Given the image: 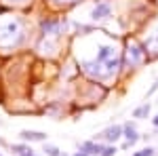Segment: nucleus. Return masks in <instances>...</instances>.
Returning <instances> with one entry per match:
<instances>
[{
	"mask_svg": "<svg viewBox=\"0 0 158 156\" xmlns=\"http://www.w3.org/2000/svg\"><path fill=\"white\" fill-rule=\"evenodd\" d=\"M82 2L85 0H44V4H49L53 11H68V9H74Z\"/></svg>",
	"mask_w": 158,
	"mask_h": 156,
	"instance_id": "nucleus-10",
	"label": "nucleus"
},
{
	"mask_svg": "<svg viewBox=\"0 0 158 156\" xmlns=\"http://www.w3.org/2000/svg\"><path fill=\"white\" fill-rule=\"evenodd\" d=\"M27 40V21L19 15L0 19V51H15Z\"/></svg>",
	"mask_w": 158,
	"mask_h": 156,
	"instance_id": "nucleus-2",
	"label": "nucleus"
},
{
	"mask_svg": "<svg viewBox=\"0 0 158 156\" xmlns=\"http://www.w3.org/2000/svg\"><path fill=\"white\" fill-rule=\"evenodd\" d=\"M89 19L95 25L114 19V2L112 0H93V6L89 11Z\"/></svg>",
	"mask_w": 158,
	"mask_h": 156,
	"instance_id": "nucleus-5",
	"label": "nucleus"
},
{
	"mask_svg": "<svg viewBox=\"0 0 158 156\" xmlns=\"http://www.w3.org/2000/svg\"><path fill=\"white\" fill-rule=\"evenodd\" d=\"M27 150H32V148H30V144H25V141H21V144H11V152H13L15 156L25 154Z\"/></svg>",
	"mask_w": 158,
	"mask_h": 156,
	"instance_id": "nucleus-14",
	"label": "nucleus"
},
{
	"mask_svg": "<svg viewBox=\"0 0 158 156\" xmlns=\"http://www.w3.org/2000/svg\"><path fill=\"white\" fill-rule=\"evenodd\" d=\"M152 63L141 38L131 34L122 38V76H133L143 65Z\"/></svg>",
	"mask_w": 158,
	"mask_h": 156,
	"instance_id": "nucleus-1",
	"label": "nucleus"
},
{
	"mask_svg": "<svg viewBox=\"0 0 158 156\" xmlns=\"http://www.w3.org/2000/svg\"><path fill=\"white\" fill-rule=\"evenodd\" d=\"M47 133L44 131H32V129H23L19 131V139L25 144H47Z\"/></svg>",
	"mask_w": 158,
	"mask_h": 156,
	"instance_id": "nucleus-8",
	"label": "nucleus"
},
{
	"mask_svg": "<svg viewBox=\"0 0 158 156\" xmlns=\"http://www.w3.org/2000/svg\"><path fill=\"white\" fill-rule=\"evenodd\" d=\"M42 152H44V156H65L57 145H53V144H42Z\"/></svg>",
	"mask_w": 158,
	"mask_h": 156,
	"instance_id": "nucleus-13",
	"label": "nucleus"
},
{
	"mask_svg": "<svg viewBox=\"0 0 158 156\" xmlns=\"http://www.w3.org/2000/svg\"><path fill=\"white\" fill-rule=\"evenodd\" d=\"M139 38L143 42V47H146L148 55H150V61H156L158 59V15L146 23L143 36H139Z\"/></svg>",
	"mask_w": 158,
	"mask_h": 156,
	"instance_id": "nucleus-4",
	"label": "nucleus"
},
{
	"mask_svg": "<svg viewBox=\"0 0 158 156\" xmlns=\"http://www.w3.org/2000/svg\"><path fill=\"white\" fill-rule=\"evenodd\" d=\"M150 114H152V103L150 101H143V103H139L137 108L133 110V116L135 120H146V118H150Z\"/></svg>",
	"mask_w": 158,
	"mask_h": 156,
	"instance_id": "nucleus-11",
	"label": "nucleus"
},
{
	"mask_svg": "<svg viewBox=\"0 0 158 156\" xmlns=\"http://www.w3.org/2000/svg\"><path fill=\"white\" fill-rule=\"evenodd\" d=\"M0 2H4L9 9H25L27 4H32V0H0Z\"/></svg>",
	"mask_w": 158,
	"mask_h": 156,
	"instance_id": "nucleus-12",
	"label": "nucleus"
},
{
	"mask_svg": "<svg viewBox=\"0 0 158 156\" xmlns=\"http://www.w3.org/2000/svg\"><path fill=\"white\" fill-rule=\"evenodd\" d=\"M139 139H141V133L137 131V122H135V120H127V122L122 124V144H120V148L122 150H129V148H133Z\"/></svg>",
	"mask_w": 158,
	"mask_h": 156,
	"instance_id": "nucleus-6",
	"label": "nucleus"
},
{
	"mask_svg": "<svg viewBox=\"0 0 158 156\" xmlns=\"http://www.w3.org/2000/svg\"><path fill=\"white\" fill-rule=\"evenodd\" d=\"M118 154V145L116 144H106V148H103V152L99 156H116Z\"/></svg>",
	"mask_w": 158,
	"mask_h": 156,
	"instance_id": "nucleus-16",
	"label": "nucleus"
},
{
	"mask_svg": "<svg viewBox=\"0 0 158 156\" xmlns=\"http://www.w3.org/2000/svg\"><path fill=\"white\" fill-rule=\"evenodd\" d=\"M70 21L61 15H44L38 19V38H53L61 40L70 30Z\"/></svg>",
	"mask_w": 158,
	"mask_h": 156,
	"instance_id": "nucleus-3",
	"label": "nucleus"
},
{
	"mask_svg": "<svg viewBox=\"0 0 158 156\" xmlns=\"http://www.w3.org/2000/svg\"><path fill=\"white\" fill-rule=\"evenodd\" d=\"M97 141H103V144H118L122 139V124L114 122V124H108L103 131H99L95 135Z\"/></svg>",
	"mask_w": 158,
	"mask_h": 156,
	"instance_id": "nucleus-7",
	"label": "nucleus"
},
{
	"mask_svg": "<svg viewBox=\"0 0 158 156\" xmlns=\"http://www.w3.org/2000/svg\"><path fill=\"white\" fill-rule=\"evenodd\" d=\"M103 148H106V144L103 141H97V139H86V141H80L78 144V150L86 152L89 156H99L103 152Z\"/></svg>",
	"mask_w": 158,
	"mask_h": 156,
	"instance_id": "nucleus-9",
	"label": "nucleus"
},
{
	"mask_svg": "<svg viewBox=\"0 0 158 156\" xmlns=\"http://www.w3.org/2000/svg\"><path fill=\"white\" fill-rule=\"evenodd\" d=\"M131 156H158V150L154 148V145H146V148H141V150L133 152Z\"/></svg>",
	"mask_w": 158,
	"mask_h": 156,
	"instance_id": "nucleus-15",
	"label": "nucleus"
},
{
	"mask_svg": "<svg viewBox=\"0 0 158 156\" xmlns=\"http://www.w3.org/2000/svg\"><path fill=\"white\" fill-rule=\"evenodd\" d=\"M150 120H152V127H154V129L158 131V114H156V116H152Z\"/></svg>",
	"mask_w": 158,
	"mask_h": 156,
	"instance_id": "nucleus-17",
	"label": "nucleus"
},
{
	"mask_svg": "<svg viewBox=\"0 0 158 156\" xmlns=\"http://www.w3.org/2000/svg\"><path fill=\"white\" fill-rule=\"evenodd\" d=\"M72 156H89V154H86V152H82V150H78V152H74Z\"/></svg>",
	"mask_w": 158,
	"mask_h": 156,
	"instance_id": "nucleus-19",
	"label": "nucleus"
},
{
	"mask_svg": "<svg viewBox=\"0 0 158 156\" xmlns=\"http://www.w3.org/2000/svg\"><path fill=\"white\" fill-rule=\"evenodd\" d=\"M19 156H38V154H36V152H34V150H27L25 154H19Z\"/></svg>",
	"mask_w": 158,
	"mask_h": 156,
	"instance_id": "nucleus-18",
	"label": "nucleus"
}]
</instances>
